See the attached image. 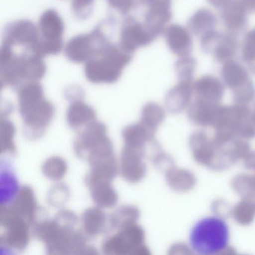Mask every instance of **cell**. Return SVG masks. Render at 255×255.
Here are the masks:
<instances>
[{"label":"cell","instance_id":"cell-1","mask_svg":"<svg viewBox=\"0 0 255 255\" xmlns=\"http://www.w3.org/2000/svg\"><path fill=\"white\" fill-rule=\"evenodd\" d=\"M132 56L119 44L110 43L99 55L85 63V76L94 84L116 83L122 77L124 68L130 63Z\"/></svg>","mask_w":255,"mask_h":255},{"label":"cell","instance_id":"cell-2","mask_svg":"<svg viewBox=\"0 0 255 255\" xmlns=\"http://www.w3.org/2000/svg\"><path fill=\"white\" fill-rule=\"evenodd\" d=\"M0 62L2 87L18 89L26 82L39 81L47 72V65L43 58L28 50L21 55L15 54L13 51L8 56L0 58Z\"/></svg>","mask_w":255,"mask_h":255},{"label":"cell","instance_id":"cell-3","mask_svg":"<svg viewBox=\"0 0 255 255\" xmlns=\"http://www.w3.org/2000/svg\"><path fill=\"white\" fill-rule=\"evenodd\" d=\"M229 240L228 224L222 218L216 216L198 221L189 235L192 249L203 255L224 253L228 248Z\"/></svg>","mask_w":255,"mask_h":255},{"label":"cell","instance_id":"cell-4","mask_svg":"<svg viewBox=\"0 0 255 255\" xmlns=\"http://www.w3.org/2000/svg\"><path fill=\"white\" fill-rule=\"evenodd\" d=\"M117 231L116 234L104 240L103 253L112 255H150V250L144 245V231L137 223Z\"/></svg>","mask_w":255,"mask_h":255},{"label":"cell","instance_id":"cell-5","mask_svg":"<svg viewBox=\"0 0 255 255\" xmlns=\"http://www.w3.org/2000/svg\"><path fill=\"white\" fill-rule=\"evenodd\" d=\"M103 26V24L98 25L89 33L80 34L70 39L65 47L67 59L74 63H86L99 55L112 43Z\"/></svg>","mask_w":255,"mask_h":255},{"label":"cell","instance_id":"cell-6","mask_svg":"<svg viewBox=\"0 0 255 255\" xmlns=\"http://www.w3.org/2000/svg\"><path fill=\"white\" fill-rule=\"evenodd\" d=\"M0 224L4 230L0 237L2 247L20 252L26 249L30 241L31 225L27 221L5 205L2 206Z\"/></svg>","mask_w":255,"mask_h":255},{"label":"cell","instance_id":"cell-7","mask_svg":"<svg viewBox=\"0 0 255 255\" xmlns=\"http://www.w3.org/2000/svg\"><path fill=\"white\" fill-rule=\"evenodd\" d=\"M235 35L229 32L213 30L200 38L201 50L210 55L219 63L234 59L238 49V42Z\"/></svg>","mask_w":255,"mask_h":255},{"label":"cell","instance_id":"cell-8","mask_svg":"<svg viewBox=\"0 0 255 255\" xmlns=\"http://www.w3.org/2000/svg\"><path fill=\"white\" fill-rule=\"evenodd\" d=\"M156 38L154 32L144 22L129 17L122 24L118 44L128 53L133 54L137 49L150 45Z\"/></svg>","mask_w":255,"mask_h":255},{"label":"cell","instance_id":"cell-9","mask_svg":"<svg viewBox=\"0 0 255 255\" xmlns=\"http://www.w3.org/2000/svg\"><path fill=\"white\" fill-rule=\"evenodd\" d=\"M54 116V106L50 101L44 99L22 117L25 136L32 141L39 139L45 133Z\"/></svg>","mask_w":255,"mask_h":255},{"label":"cell","instance_id":"cell-10","mask_svg":"<svg viewBox=\"0 0 255 255\" xmlns=\"http://www.w3.org/2000/svg\"><path fill=\"white\" fill-rule=\"evenodd\" d=\"M144 154L145 149L124 147L121 154L119 171L125 181L134 184L144 178L147 173Z\"/></svg>","mask_w":255,"mask_h":255},{"label":"cell","instance_id":"cell-11","mask_svg":"<svg viewBox=\"0 0 255 255\" xmlns=\"http://www.w3.org/2000/svg\"><path fill=\"white\" fill-rule=\"evenodd\" d=\"M145 7L144 23L154 32L156 36L162 35L166 25L172 18V0H138Z\"/></svg>","mask_w":255,"mask_h":255},{"label":"cell","instance_id":"cell-12","mask_svg":"<svg viewBox=\"0 0 255 255\" xmlns=\"http://www.w3.org/2000/svg\"><path fill=\"white\" fill-rule=\"evenodd\" d=\"M189 146L192 156L198 163L216 171L219 152L213 138H210L203 131H197L191 135Z\"/></svg>","mask_w":255,"mask_h":255},{"label":"cell","instance_id":"cell-13","mask_svg":"<svg viewBox=\"0 0 255 255\" xmlns=\"http://www.w3.org/2000/svg\"><path fill=\"white\" fill-rule=\"evenodd\" d=\"M40 37L39 29L29 20H19L8 23L3 32L2 42L11 45L23 46L25 49L32 47Z\"/></svg>","mask_w":255,"mask_h":255},{"label":"cell","instance_id":"cell-14","mask_svg":"<svg viewBox=\"0 0 255 255\" xmlns=\"http://www.w3.org/2000/svg\"><path fill=\"white\" fill-rule=\"evenodd\" d=\"M220 11V18L226 30L232 35H240L249 24V11L240 0H232Z\"/></svg>","mask_w":255,"mask_h":255},{"label":"cell","instance_id":"cell-15","mask_svg":"<svg viewBox=\"0 0 255 255\" xmlns=\"http://www.w3.org/2000/svg\"><path fill=\"white\" fill-rule=\"evenodd\" d=\"M107 136V128L104 123L95 122L83 128L74 143L75 154L80 159H84L86 153L101 140Z\"/></svg>","mask_w":255,"mask_h":255},{"label":"cell","instance_id":"cell-16","mask_svg":"<svg viewBox=\"0 0 255 255\" xmlns=\"http://www.w3.org/2000/svg\"><path fill=\"white\" fill-rule=\"evenodd\" d=\"M40 38L46 42L63 44L65 23L59 13L48 9L41 14L38 23Z\"/></svg>","mask_w":255,"mask_h":255},{"label":"cell","instance_id":"cell-17","mask_svg":"<svg viewBox=\"0 0 255 255\" xmlns=\"http://www.w3.org/2000/svg\"><path fill=\"white\" fill-rule=\"evenodd\" d=\"M165 41L171 53L179 57L189 56L193 50L191 32L180 24H171L164 32Z\"/></svg>","mask_w":255,"mask_h":255},{"label":"cell","instance_id":"cell-18","mask_svg":"<svg viewBox=\"0 0 255 255\" xmlns=\"http://www.w3.org/2000/svg\"><path fill=\"white\" fill-rule=\"evenodd\" d=\"M193 81L179 80L165 95V104L167 110L173 114H178L190 106L194 94Z\"/></svg>","mask_w":255,"mask_h":255},{"label":"cell","instance_id":"cell-19","mask_svg":"<svg viewBox=\"0 0 255 255\" xmlns=\"http://www.w3.org/2000/svg\"><path fill=\"white\" fill-rule=\"evenodd\" d=\"M7 206L14 213L27 221L31 225L35 223L38 213V205L35 192L30 186H23L20 187L14 199Z\"/></svg>","mask_w":255,"mask_h":255},{"label":"cell","instance_id":"cell-20","mask_svg":"<svg viewBox=\"0 0 255 255\" xmlns=\"http://www.w3.org/2000/svg\"><path fill=\"white\" fill-rule=\"evenodd\" d=\"M225 84L215 76H202L193 83L194 94L196 98L209 101L219 103L225 94Z\"/></svg>","mask_w":255,"mask_h":255},{"label":"cell","instance_id":"cell-21","mask_svg":"<svg viewBox=\"0 0 255 255\" xmlns=\"http://www.w3.org/2000/svg\"><path fill=\"white\" fill-rule=\"evenodd\" d=\"M222 105L219 103L209 102L196 98L188 110L189 120L201 127L213 126Z\"/></svg>","mask_w":255,"mask_h":255},{"label":"cell","instance_id":"cell-22","mask_svg":"<svg viewBox=\"0 0 255 255\" xmlns=\"http://www.w3.org/2000/svg\"><path fill=\"white\" fill-rule=\"evenodd\" d=\"M17 89L19 113L21 117L45 99L44 88L38 81L26 82Z\"/></svg>","mask_w":255,"mask_h":255},{"label":"cell","instance_id":"cell-23","mask_svg":"<svg viewBox=\"0 0 255 255\" xmlns=\"http://www.w3.org/2000/svg\"><path fill=\"white\" fill-rule=\"evenodd\" d=\"M95 110L83 99L71 101L67 110L66 121L68 126L74 130L83 129L96 120Z\"/></svg>","mask_w":255,"mask_h":255},{"label":"cell","instance_id":"cell-24","mask_svg":"<svg viewBox=\"0 0 255 255\" xmlns=\"http://www.w3.org/2000/svg\"><path fill=\"white\" fill-rule=\"evenodd\" d=\"M156 129L149 128L142 122L128 125L122 130L125 146L145 149L146 144L154 141Z\"/></svg>","mask_w":255,"mask_h":255},{"label":"cell","instance_id":"cell-25","mask_svg":"<svg viewBox=\"0 0 255 255\" xmlns=\"http://www.w3.org/2000/svg\"><path fill=\"white\" fill-rule=\"evenodd\" d=\"M221 75L225 86L232 92L252 81L246 68L234 59L222 64Z\"/></svg>","mask_w":255,"mask_h":255},{"label":"cell","instance_id":"cell-26","mask_svg":"<svg viewBox=\"0 0 255 255\" xmlns=\"http://www.w3.org/2000/svg\"><path fill=\"white\" fill-rule=\"evenodd\" d=\"M91 170L85 178L88 188L100 183H112L119 173L116 157L90 165Z\"/></svg>","mask_w":255,"mask_h":255},{"label":"cell","instance_id":"cell-27","mask_svg":"<svg viewBox=\"0 0 255 255\" xmlns=\"http://www.w3.org/2000/svg\"><path fill=\"white\" fill-rule=\"evenodd\" d=\"M218 18L208 8H200L195 11L187 22V27L191 32L201 38L212 31L216 30Z\"/></svg>","mask_w":255,"mask_h":255},{"label":"cell","instance_id":"cell-28","mask_svg":"<svg viewBox=\"0 0 255 255\" xmlns=\"http://www.w3.org/2000/svg\"><path fill=\"white\" fill-rule=\"evenodd\" d=\"M82 225L86 235L94 237L104 232L107 216L101 207H91L82 214Z\"/></svg>","mask_w":255,"mask_h":255},{"label":"cell","instance_id":"cell-29","mask_svg":"<svg viewBox=\"0 0 255 255\" xmlns=\"http://www.w3.org/2000/svg\"><path fill=\"white\" fill-rule=\"evenodd\" d=\"M165 180L172 190L178 192H187L196 183V178L191 171L174 166L165 171Z\"/></svg>","mask_w":255,"mask_h":255},{"label":"cell","instance_id":"cell-30","mask_svg":"<svg viewBox=\"0 0 255 255\" xmlns=\"http://www.w3.org/2000/svg\"><path fill=\"white\" fill-rule=\"evenodd\" d=\"M89 189L94 202L101 208H112L119 201V195L112 183H97Z\"/></svg>","mask_w":255,"mask_h":255},{"label":"cell","instance_id":"cell-31","mask_svg":"<svg viewBox=\"0 0 255 255\" xmlns=\"http://www.w3.org/2000/svg\"><path fill=\"white\" fill-rule=\"evenodd\" d=\"M140 217V211L133 205H123L116 210L110 218V225L113 230L122 229L136 223Z\"/></svg>","mask_w":255,"mask_h":255},{"label":"cell","instance_id":"cell-32","mask_svg":"<svg viewBox=\"0 0 255 255\" xmlns=\"http://www.w3.org/2000/svg\"><path fill=\"white\" fill-rule=\"evenodd\" d=\"M231 216L236 222L247 226L255 219V198H243L232 209Z\"/></svg>","mask_w":255,"mask_h":255},{"label":"cell","instance_id":"cell-33","mask_svg":"<svg viewBox=\"0 0 255 255\" xmlns=\"http://www.w3.org/2000/svg\"><path fill=\"white\" fill-rule=\"evenodd\" d=\"M42 173L47 179L53 181H60L68 172V163L65 159L53 156L44 161Z\"/></svg>","mask_w":255,"mask_h":255},{"label":"cell","instance_id":"cell-34","mask_svg":"<svg viewBox=\"0 0 255 255\" xmlns=\"http://www.w3.org/2000/svg\"><path fill=\"white\" fill-rule=\"evenodd\" d=\"M165 117L164 109L156 103L150 102L143 107L140 122L156 130L158 127L165 120Z\"/></svg>","mask_w":255,"mask_h":255},{"label":"cell","instance_id":"cell-35","mask_svg":"<svg viewBox=\"0 0 255 255\" xmlns=\"http://www.w3.org/2000/svg\"><path fill=\"white\" fill-rule=\"evenodd\" d=\"M231 186L243 198H255V174H239L233 179Z\"/></svg>","mask_w":255,"mask_h":255},{"label":"cell","instance_id":"cell-36","mask_svg":"<svg viewBox=\"0 0 255 255\" xmlns=\"http://www.w3.org/2000/svg\"><path fill=\"white\" fill-rule=\"evenodd\" d=\"M15 127L11 121L2 118L1 120V141H2V153L14 154L16 152L14 144Z\"/></svg>","mask_w":255,"mask_h":255},{"label":"cell","instance_id":"cell-37","mask_svg":"<svg viewBox=\"0 0 255 255\" xmlns=\"http://www.w3.org/2000/svg\"><path fill=\"white\" fill-rule=\"evenodd\" d=\"M197 68L196 59L189 56H181L174 64V71L179 80L193 81Z\"/></svg>","mask_w":255,"mask_h":255},{"label":"cell","instance_id":"cell-38","mask_svg":"<svg viewBox=\"0 0 255 255\" xmlns=\"http://www.w3.org/2000/svg\"><path fill=\"white\" fill-rule=\"evenodd\" d=\"M15 177L11 173L2 172L1 176V193H2V206L9 204L14 199L20 190Z\"/></svg>","mask_w":255,"mask_h":255},{"label":"cell","instance_id":"cell-39","mask_svg":"<svg viewBox=\"0 0 255 255\" xmlns=\"http://www.w3.org/2000/svg\"><path fill=\"white\" fill-rule=\"evenodd\" d=\"M70 198L69 188L63 183L53 186L47 194V203L52 207H62Z\"/></svg>","mask_w":255,"mask_h":255},{"label":"cell","instance_id":"cell-40","mask_svg":"<svg viewBox=\"0 0 255 255\" xmlns=\"http://www.w3.org/2000/svg\"><path fill=\"white\" fill-rule=\"evenodd\" d=\"M241 58L243 62L252 66L255 64V28L245 35L242 46Z\"/></svg>","mask_w":255,"mask_h":255},{"label":"cell","instance_id":"cell-41","mask_svg":"<svg viewBox=\"0 0 255 255\" xmlns=\"http://www.w3.org/2000/svg\"><path fill=\"white\" fill-rule=\"evenodd\" d=\"M152 147L153 148H152L151 154H150V159L156 168L167 171L170 168L174 167V161H173L172 158L165 153L157 143H153L152 144Z\"/></svg>","mask_w":255,"mask_h":255},{"label":"cell","instance_id":"cell-42","mask_svg":"<svg viewBox=\"0 0 255 255\" xmlns=\"http://www.w3.org/2000/svg\"><path fill=\"white\" fill-rule=\"evenodd\" d=\"M95 0H72L71 10L73 14L80 20H86L92 15Z\"/></svg>","mask_w":255,"mask_h":255},{"label":"cell","instance_id":"cell-43","mask_svg":"<svg viewBox=\"0 0 255 255\" xmlns=\"http://www.w3.org/2000/svg\"><path fill=\"white\" fill-rule=\"evenodd\" d=\"M111 8L122 14H127L135 6L137 0H107Z\"/></svg>","mask_w":255,"mask_h":255},{"label":"cell","instance_id":"cell-44","mask_svg":"<svg viewBox=\"0 0 255 255\" xmlns=\"http://www.w3.org/2000/svg\"><path fill=\"white\" fill-rule=\"evenodd\" d=\"M211 209L212 211L216 214V216L222 218V219L231 216V212H232V210L230 208L228 203L223 200L215 201L212 204Z\"/></svg>","mask_w":255,"mask_h":255},{"label":"cell","instance_id":"cell-45","mask_svg":"<svg viewBox=\"0 0 255 255\" xmlns=\"http://www.w3.org/2000/svg\"><path fill=\"white\" fill-rule=\"evenodd\" d=\"M83 90L77 86H71V88L65 92V97L69 101H73L75 100L83 99Z\"/></svg>","mask_w":255,"mask_h":255},{"label":"cell","instance_id":"cell-46","mask_svg":"<svg viewBox=\"0 0 255 255\" xmlns=\"http://www.w3.org/2000/svg\"><path fill=\"white\" fill-rule=\"evenodd\" d=\"M244 165L247 169L255 171V152H249L244 159Z\"/></svg>","mask_w":255,"mask_h":255},{"label":"cell","instance_id":"cell-47","mask_svg":"<svg viewBox=\"0 0 255 255\" xmlns=\"http://www.w3.org/2000/svg\"><path fill=\"white\" fill-rule=\"evenodd\" d=\"M187 247L183 244H175L170 249L169 254H186L191 253Z\"/></svg>","mask_w":255,"mask_h":255},{"label":"cell","instance_id":"cell-48","mask_svg":"<svg viewBox=\"0 0 255 255\" xmlns=\"http://www.w3.org/2000/svg\"><path fill=\"white\" fill-rule=\"evenodd\" d=\"M232 0H207V2L217 9L221 10L226 6Z\"/></svg>","mask_w":255,"mask_h":255},{"label":"cell","instance_id":"cell-49","mask_svg":"<svg viewBox=\"0 0 255 255\" xmlns=\"http://www.w3.org/2000/svg\"><path fill=\"white\" fill-rule=\"evenodd\" d=\"M249 13L255 12V0H240Z\"/></svg>","mask_w":255,"mask_h":255},{"label":"cell","instance_id":"cell-50","mask_svg":"<svg viewBox=\"0 0 255 255\" xmlns=\"http://www.w3.org/2000/svg\"><path fill=\"white\" fill-rule=\"evenodd\" d=\"M252 120L255 126V110L252 113Z\"/></svg>","mask_w":255,"mask_h":255},{"label":"cell","instance_id":"cell-51","mask_svg":"<svg viewBox=\"0 0 255 255\" xmlns=\"http://www.w3.org/2000/svg\"><path fill=\"white\" fill-rule=\"evenodd\" d=\"M250 67L251 68H252V71H253V72L255 74V65H252V66Z\"/></svg>","mask_w":255,"mask_h":255}]
</instances>
